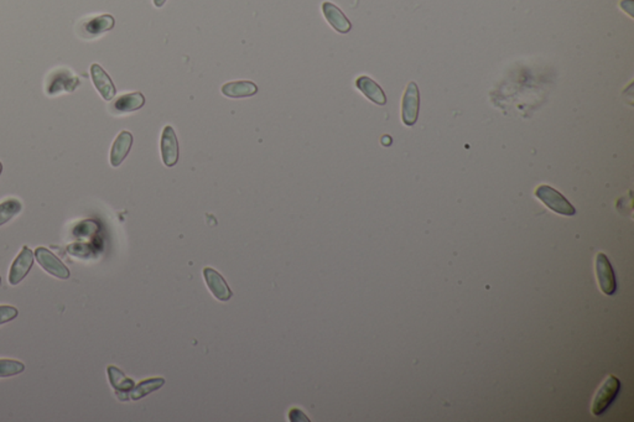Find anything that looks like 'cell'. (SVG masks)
I'll return each instance as SVG.
<instances>
[{
	"label": "cell",
	"mask_w": 634,
	"mask_h": 422,
	"mask_svg": "<svg viewBox=\"0 0 634 422\" xmlns=\"http://www.w3.org/2000/svg\"><path fill=\"white\" fill-rule=\"evenodd\" d=\"M131 145H133V135L129 131H123L116 136L111 150V165L113 167L121 165L129 154Z\"/></svg>",
	"instance_id": "obj_15"
},
{
	"label": "cell",
	"mask_w": 634,
	"mask_h": 422,
	"mask_svg": "<svg viewBox=\"0 0 634 422\" xmlns=\"http://www.w3.org/2000/svg\"><path fill=\"white\" fill-rule=\"evenodd\" d=\"M35 257L39 262L40 267L53 277H58L61 280H67L71 277L68 267L53 252H50L48 248H36Z\"/></svg>",
	"instance_id": "obj_5"
},
{
	"label": "cell",
	"mask_w": 634,
	"mask_h": 422,
	"mask_svg": "<svg viewBox=\"0 0 634 422\" xmlns=\"http://www.w3.org/2000/svg\"><path fill=\"white\" fill-rule=\"evenodd\" d=\"M116 25V20L109 14L93 16L81 23L80 26V35L84 39H93L99 35L104 34L106 31L113 29Z\"/></svg>",
	"instance_id": "obj_7"
},
{
	"label": "cell",
	"mask_w": 634,
	"mask_h": 422,
	"mask_svg": "<svg viewBox=\"0 0 634 422\" xmlns=\"http://www.w3.org/2000/svg\"><path fill=\"white\" fill-rule=\"evenodd\" d=\"M1 171H3V165H1V162H0V175H1Z\"/></svg>",
	"instance_id": "obj_23"
},
{
	"label": "cell",
	"mask_w": 634,
	"mask_h": 422,
	"mask_svg": "<svg viewBox=\"0 0 634 422\" xmlns=\"http://www.w3.org/2000/svg\"><path fill=\"white\" fill-rule=\"evenodd\" d=\"M221 91L226 97L246 98L257 94L258 87L256 83L251 81H234L223 84Z\"/></svg>",
	"instance_id": "obj_17"
},
{
	"label": "cell",
	"mask_w": 634,
	"mask_h": 422,
	"mask_svg": "<svg viewBox=\"0 0 634 422\" xmlns=\"http://www.w3.org/2000/svg\"><path fill=\"white\" fill-rule=\"evenodd\" d=\"M16 317H18V310L15 309L14 306H0V325L8 323V322L14 320Z\"/></svg>",
	"instance_id": "obj_21"
},
{
	"label": "cell",
	"mask_w": 634,
	"mask_h": 422,
	"mask_svg": "<svg viewBox=\"0 0 634 422\" xmlns=\"http://www.w3.org/2000/svg\"><path fill=\"white\" fill-rule=\"evenodd\" d=\"M322 13H324L327 23L339 34H347L352 29V25L346 18V15L342 13V10L332 3L324 1L322 4Z\"/></svg>",
	"instance_id": "obj_14"
},
{
	"label": "cell",
	"mask_w": 634,
	"mask_h": 422,
	"mask_svg": "<svg viewBox=\"0 0 634 422\" xmlns=\"http://www.w3.org/2000/svg\"><path fill=\"white\" fill-rule=\"evenodd\" d=\"M164 384L165 379L163 378L148 379V380H144V382L138 384L136 387L134 385V388L131 389V393H129V396L133 400L146 398V395H149L153 392H155L158 389L161 388Z\"/></svg>",
	"instance_id": "obj_18"
},
{
	"label": "cell",
	"mask_w": 634,
	"mask_h": 422,
	"mask_svg": "<svg viewBox=\"0 0 634 422\" xmlns=\"http://www.w3.org/2000/svg\"><path fill=\"white\" fill-rule=\"evenodd\" d=\"M419 107H420V93L417 83L410 82L408 84L402 104L403 123L408 126H412L417 123L419 117Z\"/></svg>",
	"instance_id": "obj_6"
},
{
	"label": "cell",
	"mask_w": 634,
	"mask_h": 422,
	"mask_svg": "<svg viewBox=\"0 0 634 422\" xmlns=\"http://www.w3.org/2000/svg\"><path fill=\"white\" fill-rule=\"evenodd\" d=\"M535 196L547 206V209H552V212H555V213L569 216V217L576 214L575 207L559 191L552 189L547 184L539 186L535 189Z\"/></svg>",
	"instance_id": "obj_3"
},
{
	"label": "cell",
	"mask_w": 634,
	"mask_h": 422,
	"mask_svg": "<svg viewBox=\"0 0 634 422\" xmlns=\"http://www.w3.org/2000/svg\"><path fill=\"white\" fill-rule=\"evenodd\" d=\"M106 373H108V379L111 382V387L116 390L118 399L126 401L129 399L128 396H129L131 389L134 388V385H136L134 382L131 379L126 378V374L114 365H109L106 368Z\"/></svg>",
	"instance_id": "obj_13"
},
{
	"label": "cell",
	"mask_w": 634,
	"mask_h": 422,
	"mask_svg": "<svg viewBox=\"0 0 634 422\" xmlns=\"http://www.w3.org/2000/svg\"><path fill=\"white\" fill-rule=\"evenodd\" d=\"M621 382L615 375H608L603 384L601 385L599 392L595 395L592 401L591 411L595 416H601L606 413V410L610 408L615 401L617 395L620 393Z\"/></svg>",
	"instance_id": "obj_2"
},
{
	"label": "cell",
	"mask_w": 634,
	"mask_h": 422,
	"mask_svg": "<svg viewBox=\"0 0 634 422\" xmlns=\"http://www.w3.org/2000/svg\"><path fill=\"white\" fill-rule=\"evenodd\" d=\"M596 274L601 291L612 296L617 290L615 270L611 265L610 259L603 252H599L596 257Z\"/></svg>",
	"instance_id": "obj_4"
},
{
	"label": "cell",
	"mask_w": 634,
	"mask_h": 422,
	"mask_svg": "<svg viewBox=\"0 0 634 422\" xmlns=\"http://www.w3.org/2000/svg\"><path fill=\"white\" fill-rule=\"evenodd\" d=\"M25 370L24 363L19 360H0V378H9Z\"/></svg>",
	"instance_id": "obj_20"
},
{
	"label": "cell",
	"mask_w": 634,
	"mask_h": 422,
	"mask_svg": "<svg viewBox=\"0 0 634 422\" xmlns=\"http://www.w3.org/2000/svg\"><path fill=\"white\" fill-rule=\"evenodd\" d=\"M146 104V97L143 96V93L133 92L123 94L119 98H116L114 102L109 106V111L113 114H126V113L134 112L144 107Z\"/></svg>",
	"instance_id": "obj_11"
},
{
	"label": "cell",
	"mask_w": 634,
	"mask_h": 422,
	"mask_svg": "<svg viewBox=\"0 0 634 422\" xmlns=\"http://www.w3.org/2000/svg\"><path fill=\"white\" fill-rule=\"evenodd\" d=\"M23 209L20 201L15 199H6L0 204V226L8 223L10 219L14 218Z\"/></svg>",
	"instance_id": "obj_19"
},
{
	"label": "cell",
	"mask_w": 634,
	"mask_h": 422,
	"mask_svg": "<svg viewBox=\"0 0 634 422\" xmlns=\"http://www.w3.org/2000/svg\"><path fill=\"white\" fill-rule=\"evenodd\" d=\"M153 1H154L156 8H161L166 3V0H153Z\"/></svg>",
	"instance_id": "obj_22"
},
{
	"label": "cell",
	"mask_w": 634,
	"mask_h": 422,
	"mask_svg": "<svg viewBox=\"0 0 634 422\" xmlns=\"http://www.w3.org/2000/svg\"><path fill=\"white\" fill-rule=\"evenodd\" d=\"M81 84L80 78L67 68H58L50 73L46 81L48 96H58L60 93H71Z\"/></svg>",
	"instance_id": "obj_1"
},
{
	"label": "cell",
	"mask_w": 634,
	"mask_h": 422,
	"mask_svg": "<svg viewBox=\"0 0 634 422\" xmlns=\"http://www.w3.org/2000/svg\"><path fill=\"white\" fill-rule=\"evenodd\" d=\"M204 277L209 291L212 292L217 300L228 301L233 296L232 290L228 287L227 282H224V279L216 270L206 267L204 270Z\"/></svg>",
	"instance_id": "obj_12"
},
{
	"label": "cell",
	"mask_w": 634,
	"mask_h": 422,
	"mask_svg": "<svg viewBox=\"0 0 634 422\" xmlns=\"http://www.w3.org/2000/svg\"><path fill=\"white\" fill-rule=\"evenodd\" d=\"M0 284H1V277H0Z\"/></svg>",
	"instance_id": "obj_24"
},
{
	"label": "cell",
	"mask_w": 634,
	"mask_h": 422,
	"mask_svg": "<svg viewBox=\"0 0 634 422\" xmlns=\"http://www.w3.org/2000/svg\"><path fill=\"white\" fill-rule=\"evenodd\" d=\"M161 157L168 167L176 165L179 160V143L173 126H165L161 134Z\"/></svg>",
	"instance_id": "obj_9"
},
{
	"label": "cell",
	"mask_w": 634,
	"mask_h": 422,
	"mask_svg": "<svg viewBox=\"0 0 634 422\" xmlns=\"http://www.w3.org/2000/svg\"><path fill=\"white\" fill-rule=\"evenodd\" d=\"M34 265V252L30 248L24 247L15 257L9 272L10 285H18L24 280Z\"/></svg>",
	"instance_id": "obj_8"
},
{
	"label": "cell",
	"mask_w": 634,
	"mask_h": 422,
	"mask_svg": "<svg viewBox=\"0 0 634 422\" xmlns=\"http://www.w3.org/2000/svg\"><path fill=\"white\" fill-rule=\"evenodd\" d=\"M356 87L359 88L361 92L364 93L369 101L376 103L378 106H384L387 103V96L383 91L382 88L378 86L377 83L373 81L372 78L367 76H361L356 81Z\"/></svg>",
	"instance_id": "obj_16"
},
{
	"label": "cell",
	"mask_w": 634,
	"mask_h": 422,
	"mask_svg": "<svg viewBox=\"0 0 634 422\" xmlns=\"http://www.w3.org/2000/svg\"><path fill=\"white\" fill-rule=\"evenodd\" d=\"M91 77H92L94 87L102 96L103 99L106 102L111 101L116 96V89L114 83L111 82V77L108 76V73L99 65L93 63L91 66Z\"/></svg>",
	"instance_id": "obj_10"
}]
</instances>
